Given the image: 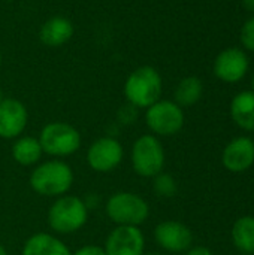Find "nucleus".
I'll return each mask as SVG.
<instances>
[{"instance_id":"6ab92c4d","label":"nucleus","mask_w":254,"mask_h":255,"mask_svg":"<svg viewBox=\"0 0 254 255\" xmlns=\"http://www.w3.org/2000/svg\"><path fill=\"white\" fill-rule=\"evenodd\" d=\"M204 94V84L198 76H186L183 78L175 91H174V102L181 108L195 106Z\"/></svg>"},{"instance_id":"c756f323","label":"nucleus","mask_w":254,"mask_h":255,"mask_svg":"<svg viewBox=\"0 0 254 255\" xmlns=\"http://www.w3.org/2000/svg\"><path fill=\"white\" fill-rule=\"evenodd\" d=\"M241 255H252V254H241Z\"/></svg>"},{"instance_id":"6e6552de","label":"nucleus","mask_w":254,"mask_h":255,"mask_svg":"<svg viewBox=\"0 0 254 255\" xmlns=\"http://www.w3.org/2000/svg\"><path fill=\"white\" fill-rule=\"evenodd\" d=\"M124 157L123 145L115 137H100L94 140L87 151L88 166L100 173H108L117 169Z\"/></svg>"},{"instance_id":"aec40b11","label":"nucleus","mask_w":254,"mask_h":255,"mask_svg":"<svg viewBox=\"0 0 254 255\" xmlns=\"http://www.w3.org/2000/svg\"><path fill=\"white\" fill-rule=\"evenodd\" d=\"M153 179H154L153 188H154V191H156L160 197L169 199V197H174V196L177 194L178 187H177L175 179H174L171 175L162 172V173H159V175H157L156 178H153Z\"/></svg>"},{"instance_id":"0eeeda50","label":"nucleus","mask_w":254,"mask_h":255,"mask_svg":"<svg viewBox=\"0 0 254 255\" xmlns=\"http://www.w3.org/2000/svg\"><path fill=\"white\" fill-rule=\"evenodd\" d=\"M184 112L174 100H159L145 109V123L154 136H174L184 127Z\"/></svg>"},{"instance_id":"1a4fd4ad","label":"nucleus","mask_w":254,"mask_h":255,"mask_svg":"<svg viewBox=\"0 0 254 255\" xmlns=\"http://www.w3.org/2000/svg\"><path fill=\"white\" fill-rule=\"evenodd\" d=\"M103 250L106 255H142L145 238L139 227L117 226L106 238Z\"/></svg>"},{"instance_id":"393cba45","label":"nucleus","mask_w":254,"mask_h":255,"mask_svg":"<svg viewBox=\"0 0 254 255\" xmlns=\"http://www.w3.org/2000/svg\"><path fill=\"white\" fill-rule=\"evenodd\" d=\"M0 255H7V251H6V248L0 244Z\"/></svg>"},{"instance_id":"f8f14e48","label":"nucleus","mask_w":254,"mask_h":255,"mask_svg":"<svg viewBox=\"0 0 254 255\" xmlns=\"http://www.w3.org/2000/svg\"><path fill=\"white\" fill-rule=\"evenodd\" d=\"M28 123V112L18 99H3L0 102V137L16 139L22 134Z\"/></svg>"},{"instance_id":"a878e982","label":"nucleus","mask_w":254,"mask_h":255,"mask_svg":"<svg viewBox=\"0 0 254 255\" xmlns=\"http://www.w3.org/2000/svg\"><path fill=\"white\" fill-rule=\"evenodd\" d=\"M142 255H160V254H157V253H144Z\"/></svg>"},{"instance_id":"4be33fe9","label":"nucleus","mask_w":254,"mask_h":255,"mask_svg":"<svg viewBox=\"0 0 254 255\" xmlns=\"http://www.w3.org/2000/svg\"><path fill=\"white\" fill-rule=\"evenodd\" d=\"M72 255H106L103 247H97V245H85L81 247L79 250H76Z\"/></svg>"},{"instance_id":"f257e3e1","label":"nucleus","mask_w":254,"mask_h":255,"mask_svg":"<svg viewBox=\"0 0 254 255\" xmlns=\"http://www.w3.org/2000/svg\"><path fill=\"white\" fill-rule=\"evenodd\" d=\"M163 81L153 66H141L135 69L124 82V96L130 106L147 109L160 100Z\"/></svg>"},{"instance_id":"9b49d317","label":"nucleus","mask_w":254,"mask_h":255,"mask_svg":"<svg viewBox=\"0 0 254 255\" xmlns=\"http://www.w3.org/2000/svg\"><path fill=\"white\" fill-rule=\"evenodd\" d=\"M249 66V57L243 49L228 48L216 57L214 75L226 84H235L247 75Z\"/></svg>"},{"instance_id":"f3484780","label":"nucleus","mask_w":254,"mask_h":255,"mask_svg":"<svg viewBox=\"0 0 254 255\" xmlns=\"http://www.w3.org/2000/svg\"><path fill=\"white\" fill-rule=\"evenodd\" d=\"M42 146L37 137L33 136H19L12 145V158L21 166L37 164L42 158Z\"/></svg>"},{"instance_id":"bb28decb","label":"nucleus","mask_w":254,"mask_h":255,"mask_svg":"<svg viewBox=\"0 0 254 255\" xmlns=\"http://www.w3.org/2000/svg\"><path fill=\"white\" fill-rule=\"evenodd\" d=\"M3 99H4V97H3V91H1V88H0V102H1Z\"/></svg>"},{"instance_id":"423d86ee","label":"nucleus","mask_w":254,"mask_h":255,"mask_svg":"<svg viewBox=\"0 0 254 255\" xmlns=\"http://www.w3.org/2000/svg\"><path fill=\"white\" fill-rule=\"evenodd\" d=\"M166 155L162 142L154 134L139 136L132 146V167L142 178H156L163 172Z\"/></svg>"},{"instance_id":"ddd939ff","label":"nucleus","mask_w":254,"mask_h":255,"mask_svg":"<svg viewBox=\"0 0 254 255\" xmlns=\"http://www.w3.org/2000/svg\"><path fill=\"white\" fill-rule=\"evenodd\" d=\"M222 163L234 173H243L254 164V140L247 136L232 139L223 149Z\"/></svg>"},{"instance_id":"7ed1b4c3","label":"nucleus","mask_w":254,"mask_h":255,"mask_svg":"<svg viewBox=\"0 0 254 255\" xmlns=\"http://www.w3.org/2000/svg\"><path fill=\"white\" fill-rule=\"evenodd\" d=\"M88 220V209L78 196H60L48 211V224L57 235H72Z\"/></svg>"},{"instance_id":"4468645a","label":"nucleus","mask_w":254,"mask_h":255,"mask_svg":"<svg viewBox=\"0 0 254 255\" xmlns=\"http://www.w3.org/2000/svg\"><path fill=\"white\" fill-rule=\"evenodd\" d=\"M73 24L69 18L57 15L46 19L39 28V39L45 46L58 48L67 43L73 36Z\"/></svg>"},{"instance_id":"b1692460","label":"nucleus","mask_w":254,"mask_h":255,"mask_svg":"<svg viewBox=\"0 0 254 255\" xmlns=\"http://www.w3.org/2000/svg\"><path fill=\"white\" fill-rule=\"evenodd\" d=\"M241 1H243V6L254 15V0H241Z\"/></svg>"},{"instance_id":"9d476101","label":"nucleus","mask_w":254,"mask_h":255,"mask_svg":"<svg viewBox=\"0 0 254 255\" xmlns=\"http://www.w3.org/2000/svg\"><path fill=\"white\" fill-rule=\"evenodd\" d=\"M157 245L168 253H186L193 245L192 230L180 221H163L154 229Z\"/></svg>"},{"instance_id":"f03ea898","label":"nucleus","mask_w":254,"mask_h":255,"mask_svg":"<svg viewBox=\"0 0 254 255\" xmlns=\"http://www.w3.org/2000/svg\"><path fill=\"white\" fill-rule=\"evenodd\" d=\"M73 184L72 167L61 160H49L37 164L30 175V187L43 197L64 196Z\"/></svg>"},{"instance_id":"c85d7f7f","label":"nucleus","mask_w":254,"mask_h":255,"mask_svg":"<svg viewBox=\"0 0 254 255\" xmlns=\"http://www.w3.org/2000/svg\"><path fill=\"white\" fill-rule=\"evenodd\" d=\"M0 64H1V51H0Z\"/></svg>"},{"instance_id":"2eb2a0df","label":"nucleus","mask_w":254,"mask_h":255,"mask_svg":"<svg viewBox=\"0 0 254 255\" xmlns=\"http://www.w3.org/2000/svg\"><path fill=\"white\" fill-rule=\"evenodd\" d=\"M21 255H72V253L58 238L48 233H36L25 241Z\"/></svg>"},{"instance_id":"5701e85b","label":"nucleus","mask_w":254,"mask_h":255,"mask_svg":"<svg viewBox=\"0 0 254 255\" xmlns=\"http://www.w3.org/2000/svg\"><path fill=\"white\" fill-rule=\"evenodd\" d=\"M186 255H214L213 251L207 247H192L189 251H186Z\"/></svg>"},{"instance_id":"a211bd4d","label":"nucleus","mask_w":254,"mask_h":255,"mask_svg":"<svg viewBox=\"0 0 254 255\" xmlns=\"http://www.w3.org/2000/svg\"><path fill=\"white\" fill-rule=\"evenodd\" d=\"M232 242L241 254L254 255V217L244 215L232 226Z\"/></svg>"},{"instance_id":"dca6fc26","label":"nucleus","mask_w":254,"mask_h":255,"mask_svg":"<svg viewBox=\"0 0 254 255\" xmlns=\"http://www.w3.org/2000/svg\"><path fill=\"white\" fill-rule=\"evenodd\" d=\"M232 121L243 130L254 133V91H241L231 102Z\"/></svg>"},{"instance_id":"20e7f679","label":"nucleus","mask_w":254,"mask_h":255,"mask_svg":"<svg viewBox=\"0 0 254 255\" xmlns=\"http://www.w3.org/2000/svg\"><path fill=\"white\" fill-rule=\"evenodd\" d=\"M106 215L117 226L139 227L148 220V202L139 194L130 191H120L112 194L105 206Z\"/></svg>"},{"instance_id":"cd10ccee","label":"nucleus","mask_w":254,"mask_h":255,"mask_svg":"<svg viewBox=\"0 0 254 255\" xmlns=\"http://www.w3.org/2000/svg\"><path fill=\"white\" fill-rule=\"evenodd\" d=\"M252 87H253V91H254V73H253V78H252Z\"/></svg>"},{"instance_id":"39448f33","label":"nucleus","mask_w":254,"mask_h":255,"mask_svg":"<svg viewBox=\"0 0 254 255\" xmlns=\"http://www.w3.org/2000/svg\"><path fill=\"white\" fill-rule=\"evenodd\" d=\"M43 154L51 157H69L81 148V134L69 123L54 121L46 124L39 134Z\"/></svg>"},{"instance_id":"412c9836","label":"nucleus","mask_w":254,"mask_h":255,"mask_svg":"<svg viewBox=\"0 0 254 255\" xmlns=\"http://www.w3.org/2000/svg\"><path fill=\"white\" fill-rule=\"evenodd\" d=\"M240 40H241V45L247 51L254 52V15L243 24L241 34H240Z\"/></svg>"}]
</instances>
